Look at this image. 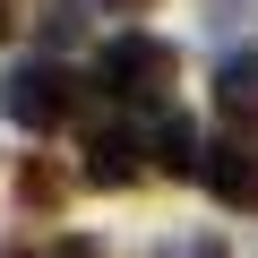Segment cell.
<instances>
[{
  "instance_id": "cell-1",
  "label": "cell",
  "mask_w": 258,
  "mask_h": 258,
  "mask_svg": "<svg viewBox=\"0 0 258 258\" xmlns=\"http://www.w3.org/2000/svg\"><path fill=\"white\" fill-rule=\"evenodd\" d=\"M95 86H103V103H120V112H172V86H181V52L164 43V35H112L103 52H95Z\"/></svg>"
},
{
  "instance_id": "cell-2",
  "label": "cell",
  "mask_w": 258,
  "mask_h": 258,
  "mask_svg": "<svg viewBox=\"0 0 258 258\" xmlns=\"http://www.w3.org/2000/svg\"><path fill=\"white\" fill-rule=\"evenodd\" d=\"M0 112H9L18 129H35V138H43V129H60V120L78 112V78H69L52 52H26V60L0 69Z\"/></svg>"
},
{
  "instance_id": "cell-3",
  "label": "cell",
  "mask_w": 258,
  "mask_h": 258,
  "mask_svg": "<svg viewBox=\"0 0 258 258\" xmlns=\"http://www.w3.org/2000/svg\"><path fill=\"white\" fill-rule=\"evenodd\" d=\"M155 164H147V120L129 129V120H103L95 138H86V181L95 189H138Z\"/></svg>"
},
{
  "instance_id": "cell-4",
  "label": "cell",
  "mask_w": 258,
  "mask_h": 258,
  "mask_svg": "<svg viewBox=\"0 0 258 258\" xmlns=\"http://www.w3.org/2000/svg\"><path fill=\"white\" fill-rule=\"evenodd\" d=\"M198 181L224 198V207H241V215H258V138H215L207 147V164H198Z\"/></svg>"
},
{
  "instance_id": "cell-5",
  "label": "cell",
  "mask_w": 258,
  "mask_h": 258,
  "mask_svg": "<svg viewBox=\"0 0 258 258\" xmlns=\"http://www.w3.org/2000/svg\"><path fill=\"white\" fill-rule=\"evenodd\" d=\"M147 164L172 172V181H198L207 147H198V120H189V112H155V120H147Z\"/></svg>"
},
{
  "instance_id": "cell-6",
  "label": "cell",
  "mask_w": 258,
  "mask_h": 258,
  "mask_svg": "<svg viewBox=\"0 0 258 258\" xmlns=\"http://www.w3.org/2000/svg\"><path fill=\"white\" fill-rule=\"evenodd\" d=\"M215 112L241 129V138H258V60H224L215 69Z\"/></svg>"
},
{
  "instance_id": "cell-7",
  "label": "cell",
  "mask_w": 258,
  "mask_h": 258,
  "mask_svg": "<svg viewBox=\"0 0 258 258\" xmlns=\"http://www.w3.org/2000/svg\"><path fill=\"white\" fill-rule=\"evenodd\" d=\"M18 207L52 224V215L69 207V172H52V164H26V172H18Z\"/></svg>"
},
{
  "instance_id": "cell-8",
  "label": "cell",
  "mask_w": 258,
  "mask_h": 258,
  "mask_svg": "<svg viewBox=\"0 0 258 258\" xmlns=\"http://www.w3.org/2000/svg\"><path fill=\"white\" fill-rule=\"evenodd\" d=\"M35 26H43V43H52V52H60V43H78V35H86V0H43V18H35Z\"/></svg>"
},
{
  "instance_id": "cell-9",
  "label": "cell",
  "mask_w": 258,
  "mask_h": 258,
  "mask_svg": "<svg viewBox=\"0 0 258 258\" xmlns=\"http://www.w3.org/2000/svg\"><path fill=\"white\" fill-rule=\"evenodd\" d=\"M9 258H112V249L86 232H60V241H9Z\"/></svg>"
},
{
  "instance_id": "cell-10",
  "label": "cell",
  "mask_w": 258,
  "mask_h": 258,
  "mask_svg": "<svg viewBox=\"0 0 258 258\" xmlns=\"http://www.w3.org/2000/svg\"><path fill=\"white\" fill-rule=\"evenodd\" d=\"M164 258H232V249H224V232H181Z\"/></svg>"
},
{
  "instance_id": "cell-11",
  "label": "cell",
  "mask_w": 258,
  "mask_h": 258,
  "mask_svg": "<svg viewBox=\"0 0 258 258\" xmlns=\"http://www.w3.org/2000/svg\"><path fill=\"white\" fill-rule=\"evenodd\" d=\"M103 9H112V18H138V9H155V0H103Z\"/></svg>"
},
{
  "instance_id": "cell-12",
  "label": "cell",
  "mask_w": 258,
  "mask_h": 258,
  "mask_svg": "<svg viewBox=\"0 0 258 258\" xmlns=\"http://www.w3.org/2000/svg\"><path fill=\"white\" fill-rule=\"evenodd\" d=\"M207 9H215V18H232V9H258V0H207Z\"/></svg>"
},
{
  "instance_id": "cell-13",
  "label": "cell",
  "mask_w": 258,
  "mask_h": 258,
  "mask_svg": "<svg viewBox=\"0 0 258 258\" xmlns=\"http://www.w3.org/2000/svg\"><path fill=\"white\" fill-rule=\"evenodd\" d=\"M0 35H9V0H0Z\"/></svg>"
}]
</instances>
